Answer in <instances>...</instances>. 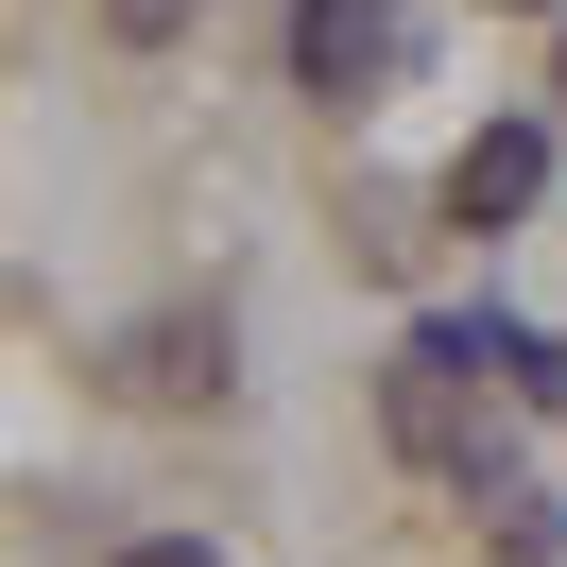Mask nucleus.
Segmentation results:
<instances>
[{
    "label": "nucleus",
    "instance_id": "20e7f679",
    "mask_svg": "<svg viewBox=\"0 0 567 567\" xmlns=\"http://www.w3.org/2000/svg\"><path fill=\"white\" fill-rule=\"evenodd\" d=\"M121 395H155V413H189V395H224V327H189V310H155L138 344H121Z\"/></svg>",
    "mask_w": 567,
    "mask_h": 567
},
{
    "label": "nucleus",
    "instance_id": "7ed1b4c3",
    "mask_svg": "<svg viewBox=\"0 0 567 567\" xmlns=\"http://www.w3.org/2000/svg\"><path fill=\"white\" fill-rule=\"evenodd\" d=\"M533 189H550V138H533V121H498V138L447 155V224H516Z\"/></svg>",
    "mask_w": 567,
    "mask_h": 567
},
{
    "label": "nucleus",
    "instance_id": "f257e3e1",
    "mask_svg": "<svg viewBox=\"0 0 567 567\" xmlns=\"http://www.w3.org/2000/svg\"><path fill=\"white\" fill-rule=\"evenodd\" d=\"M464 327H430L413 361L379 379V430H395V464H447V482H482V379H464Z\"/></svg>",
    "mask_w": 567,
    "mask_h": 567
},
{
    "label": "nucleus",
    "instance_id": "f03ea898",
    "mask_svg": "<svg viewBox=\"0 0 567 567\" xmlns=\"http://www.w3.org/2000/svg\"><path fill=\"white\" fill-rule=\"evenodd\" d=\"M395 70V0H292V86L310 104H361Z\"/></svg>",
    "mask_w": 567,
    "mask_h": 567
},
{
    "label": "nucleus",
    "instance_id": "39448f33",
    "mask_svg": "<svg viewBox=\"0 0 567 567\" xmlns=\"http://www.w3.org/2000/svg\"><path fill=\"white\" fill-rule=\"evenodd\" d=\"M189 18H207V0H104V35H121V52H173Z\"/></svg>",
    "mask_w": 567,
    "mask_h": 567
},
{
    "label": "nucleus",
    "instance_id": "423d86ee",
    "mask_svg": "<svg viewBox=\"0 0 567 567\" xmlns=\"http://www.w3.org/2000/svg\"><path fill=\"white\" fill-rule=\"evenodd\" d=\"M121 567H224V550H207V533H138Z\"/></svg>",
    "mask_w": 567,
    "mask_h": 567
}]
</instances>
